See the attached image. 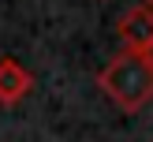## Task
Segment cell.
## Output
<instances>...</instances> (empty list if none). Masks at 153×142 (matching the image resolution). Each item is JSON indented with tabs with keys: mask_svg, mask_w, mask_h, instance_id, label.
<instances>
[{
	"mask_svg": "<svg viewBox=\"0 0 153 142\" xmlns=\"http://www.w3.org/2000/svg\"><path fill=\"white\" fill-rule=\"evenodd\" d=\"M97 86L116 109L142 112L153 101V67L142 52H116L97 71Z\"/></svg>",
	"mask_w": 153,
	"mask_h": 142,
	"instance_id": "obj_1",
	"label": "cell"
},
{
	"mask_svg": "<svg viewBox=\"0 0 153 142\" xmlns=\"http://www.w3.org/2000/svg\"><path fill=\"white\" fill-rule=\"evenodd\" d=\"M116 34L123 41V52H146L153 45V7H146V4L127 7L116 22Z\"/></svg>",
	"mask_w": 153,
	"mask_h": 142,
	"instance_id": "obj_2",
	"label": "cell"
},
{
	"mask_svg": "<svg viewBox=\"0 0 153 142\" xmlns=\"http://www.w3.org/2000/svg\"><path fill=\"white\" fill-rule=\"evenodd\" d=\"M34 90V75L15 56H0V105H19Z\"/></svg>",
	"mask_w": 153,
	"mask_h": 142,
	"instance_id": "obj_3",
	"label": "cell"
},
{
	"mask_svg": "<svg viewBox=\"0 0 153 142\" xmlns=\"http://www.w3.org/2000/svg\"><path fill=\"white\" fill-rule=\"evenodd\" d=\"M142 56H146V60H149V67H153V45H149V49H146V52H142Z\"/></svg>",
	"mask_w": 153,
	"mask_h": 142,
	"instance_id": "obj_4",
	"label": "cell"
},
{
	"mask_svg": "<svg viewBox=\"0 0 153 142\" xmlns=\"http://www.w3.org/2000/svg\"><path fill=\"white\" fill-rule=\"evenodd\" d=\"M138 4H146V7H153V0H138Z\"/></svg>",
	"mask_w": 153,
	"mask_h": 142,
	"instance_id": "obj_5",
	"label": "cell"
}]
</instances>
